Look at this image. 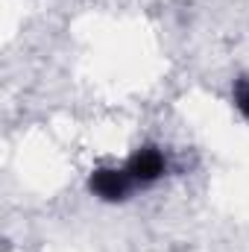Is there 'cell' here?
Returning <instances> with one entry per match:
<instances>
[{
	"label": "cell",
	"instance_id": "cell-3",
	"mask_svg": "<svg viewBox=\"0 0 249 252\" xmlns=\"http://www.w3.org/2000/svg\"><path fill=\"white\" fill-rule=\"evenodd\" d=\"M235 106L244 118H249V76L235 79Z\"/></svg>",
	"mask_w": 249,
	"mask_h": 252
},
{
	"label": "cell",
	"instance_id": "cell-1",
	"mask_svg": "<svg viewBox=\"0 0 249 252\" xmlns=\"http://www.w3.org/2000/svg\"><path fill=\"white\" fill-rule=\"evenodd\" d=\"M132 185H135V179L126 170H118V167H100L88 179L91 193L106 199V202H124L129 196V190H132Z\"/></svg>",
	"mask_w": 249,
	"mask_h": 252
},
{
	"label": "cell",
	"instance_id": "cell-2",
	"mask_svg": "<svg viewBox=\"0 0 249 252\" xmlns=\"http://www.w3.org/2000/svg\"><path fill=\"white\" fill-rule=\"evenodd\" d=\"M164 170H167V161H164L161 150H156V147L138 150V153L129 158V164H126V173L135 179V185H150V182L161 179Z\"/></svg>",
	"mask_w": 249,
	"mask_h": 252
}]
</instances>
